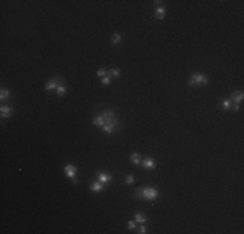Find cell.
<instances>
[{
  "mask_svg": "<svg viewBox=\"0 0 244 234\" xmlns=\"http://www.w3.org/2000/svg\"><path fill=\"white\" fill-rule=\"evenodd\" d=\"M140 165L144 168V169H148V170H155V168H156V161H155V159L153 158H144L143 160H142V164Z\"/></svg>",
  "mask_w": 244,
  "mask_h": 234,
  "instance_id": "6",
  "label": "cell"
},
{
  "mask_svg": "<svg viewBox=\"0 0 244 234\" xmlns=\"http://www.w3.org/2000/svg\"><path fill=\"white\" fill-rule=\"evenodd\" d=\"M134 182H135V177L133 174H127L126 176V178H125V184L126 185H133Z\"/></svg>",
  "mask_w": 244,
  "mask_h": 234,
  "instance_id": "20",
  "label": "cell"
},
{
  "mask_svg": "<svg viewBox=\"0 0 244 234\" xmlns=\"http://www.w3.org/2000/svg\"><path fill=\"white\" fill-rule=\"evenodd\" d=\"M92 124L96 125V126H100V127H101L104 124H105V121H104V117H103V115L100 113V112L92 118Z\"/></svg>",
  "mask_w": 244,
  "mask_h": 234,
  "instance_id": "12",
  "label": "cell"
},
{
  "mask_svg": "<svg viewBox=\"0 0 244 234\" xmlns=\"http://www.w3.org/2000/svg\"><path fill=\"white\" fill-rule=\"evenodd\" d=\"M110 40H112V44L113 46H117L119 42H122V35H121V34H118V33H114L112 35V39Z\"/></svg>",
  "mask_w": 244,
  "mask_h": 234,
  "instance_id": "16",
  "label": "cell"
},
{
  "mask_svg": "<svg viewBox=\"0 0 244 234\" xmlns=\"http://www.w3.org/2000/svg\"><path fill=\"white\" fill-rule=\"evenodd\" d=\"M165 16H166V9H165L164 7H160V8H156L155 11V17L159 20H164Z\"/></svg>",
  "mask_w": 244,
  "mask_h": 234,
  "instance_id": "13",
  "label": "cell"
},
{
  "mask_svg": "<svg viewBox=\"0 0 244 234\" xmlns=\"http://www.w3.org/2000/svg\"><path fill=\"white\" fill-rule=\"evenodd\" d=\"M96 179L98 181H100L101 184H104V185H108V184H110V182L113 181V177L110 176V174H107V173H104V172H96Z\"/></svg>",
  "mask_w": 244,
  "mask_h": 234,
  "instance_id": "5",
  "label": "cell"
},
{
  "mask_svg": "<svg viewBox=\"0 0 244 234\" xmlns=\"http://www.w3.org/2000/svg\"><path fill=\"white\" fill-rule=\"evenodd\" d=\"M101 130L104 133H107V134H113V133H116L118 130V126L114 125V124H104L101 126Z\"/></svg>",
  "mask_w": 244,
  "mask_h": 234,
  "instance_id": "10",
  "label": "cell"
},
{
  "mask_svg": "<svg viewBox=\"0 0 244 234\" xmlns=\"http://www.w3.org/2000/svg\"><path fill=\"white\" fill-rule=\"evenodd\" d=\"M11 98V91L8 90V89H2V91H0V100L2 101H4V100H7V99H9Z\"/></svg>",
  "mask_w": 244,
  "mask_h": 234,
  "instance_id": "14",
  "label": "cell"
},
{
  "mask_svg": "<svg viewBox=\"0 0 244 234\" xmlns=\"http://www.w3.org/2000/svg\"><path fill=\"white\" fill-rule=\"evenodd\" d=\"M231 109L235 111V112H238V111L240 109V104H232V106H231Z\"/></svg>",
  "mask_w": 244,
  "mask_h": 234,
  "instance_id": "25",
  "label": "cell"
},
{
  "mask_svg": "<svg viewBox=\"0 0 244 234\" xmlns=\"http://www.w3.org/2000/svg\"><path fill=\"white\" fill-rule=\"evenodd\" d=\"M231 106H232L231 99H223L222 103H221V108L223 111H230L231 109Z\"/></svg>",
  "mask_w": 244,
  "mask_h": 234,
  "instance_id": "15",
  "label": "cell"
},
{
  "mask_svg": "<svg viewBox=\"0 0 244 234\" xmlns=\"http://www.w3.org/2000/svg\"><path fill=\"white\" fill-rule=\"evenodd\" d=\"M209 82L208 77L203 73H194L188 80V86L190 87H195V86H206Z\"/></svg>",
  "mask_w": 244,
  "mask_h": 234,
  "instance_id": "2",
  "label": "cell"
},
{
  "mask_svg": "<svg viewBox=\"0 0 244 234\" xmlns=\"http://www.w3.org/2000/svg\"><path fill=\"white\" fill-rule=\"evenodd\" d=\"M64 172H65V176L70 179L73 184H77V168L73 165V164H66V165L64 167Z\"/></svg>",
  "mask_w": 244,
  "mask_h": 234,
  "instance_id": "4",
  "label": "cell"
},
{
  "mask_svg": "<svg viewBox=\"0 0 244 234\" xmlns=\"http://www.w3.org/2000/svg\"><path fill=\"white\" fill-rule=\"evenodd\" d=\"M61 83H64V78L61 75H56L52 80H49L46 85H44V90L46 91H51V90H56Z\"/></svg>",
  "mask_w": 244,
  "mask_h": 234,
  "instance_id": "3",
  "label": "cell"
},
{
  "mask_svg": "<svg viewBox=\"0 0 244 234\" xmlns=\"http://www.w3.org/2000/svg\"><path fill=\"white\" fill-rule=\"evenodd\" d=\"M107 75H109L110 78H112V77H113V78H119L121 70H119V69H110V70H108Z\"/></svg>",
  "mask_w": 244,
  "mask_h": 234,
  "instance_id": "17",
  "label": "cell"
},
{
  "mask_svg": "<svg viewBox=\"0 0 244 234\" xmlns=\"http://www.w3.org/2000/svg\"><path fill=\"white\" fill-rule=\"evenodd\" d=\"M243 98H244V94H243V91H234L232 94H231V101H232V104H240L241 103V100H243Z\"/></svg>",
  "mask_w": 244,
  "mask_h": 234,
  "instance_id": "9",
  "label": "cell"
},
{
  "mask_svg": "<svg viewBox=\"0 0 244 234\" xmlns=\"http://www.w3.org/2000/svg\"><path fill=\"white\" fill-rule=\"evenodd\" d=\"M107 186L101 184L100 181H96V182H92V184L90 185V190H91V193H101L104 191V189H105Z\"/></svg>",
  "mask_w": 244,
  "mask_h": 234,
  "instance_id": "8",
  "label": "cell"
},
{
  "mask_svg": "<svg viewBox=\"0 0 244 234\" xmlns=\"http://www.w3.org/2000/svg\"><path fill=\"white\" fill-rule=\"evenodd\" d=\"M107 73H108V70H105L104 68H100L99 70H98V73H96V75H98V77H100V78H103V77H105V75H107Z\"/></svg>",
  "mask_w": 244,
  "mask_h": 234,
  "instance_id": "22",
  "label": "cell"
},
{
  "mask_svg": "<svg viewBox=\"0 0 244 234\" xmlns=\"http://www.w3.org/2000/svg\"><path fill=\"white\" fill-rule=\"evenodd\" d=\"M127 228H129L130 230L136 229V221H135V220H129V221H127Z\"/></svg>",
  "mask_w": 244,
  "mask_h": 234,
  "instance_id": "21",
  "label": "cell"
},
{
  "mask_svg": "<svg viewBox=\"0 0 244 234\" xmlns=\"http://www.w3.org/2000/svg\"><path fill=\"white\" fill-rule=\"evenodd\" d=\"M56 92H57V96H64V95L66 94V87H65V85L61 83L58 87L56 89Z\"/></svg>",
  "mask_w": 244,
  "mask_h": 234,
  "instance_id": "18",
  "label": "cell"
},
{
  "mask_svg": "<svg viewBox=\"0 0 244 234\" xmlns=\"http://www.w3.org/2000/svg\"><path fill=\"white\" fill-rule=\"evenodd\" d=\"M101 83H103L104 86H108V85L110 83V77H109V75L103 77V78H101Z\"/></svg>",
  "mask_w": 244,
  "mask_h": 234,
  "instance_id": "23",
  "label": "cell"
},
{
  "mask_svg": "<svg viewBox=\"0 0 244 234\" xmlns=\"http://www.w3.org/2000/svg\"><path fill=\"white\" fill-rule=\"evenodd\" d=\"M142 160H143V158H142V155L139 152H133L131 155H130V161H131L134 165H140Z\"/></svg>",
  "mask_w": 244,
  "mask_h": 234,
  "instance_id": "11",
  "label": "cell"
},
{
  "mask_svg": "<svg viewBox=\"0 0 244 234\" xmlns=\"http://www.w3.org/2000/svg\"><path fill=\"white\" fill-rule=\"evenodd\" d=\"M134 220H135L136 222H139V224H144V222L147 221V217H145L143 213H136L135 217H134Z\"/></svg>",
  "mask_w": 244,
  "mask_h": 234,
  "instance_id": "19",
  "label": "cell"
},
{
  "mask_svg": "<svg viewBox=\"0 0 244 234\" xmlns=\"http://www.w3.org/2000/svg\"><path fill=\"white\" fill-rule=\"evenodd\" d=\"M134 198L138 200H156L159 198V190L157 187L152 186H144V187H138L134 191Z\"/></svg>",
  "mask_w": 244,
  "mask_h": 234,
  "instance_id": "1",
  "label": "cell"
},
{
  "mask_svg": "<svg viewBox=\"0 0 244 234\" xmlns=\"http://www.w3.org/2000/svg\"><path fill=\"white\" fill-rule=\"evenodd\" d=\"M0 115H2V118H9L13 115V108L11 106H2Z\"/></svg>",
  "mask_w": 244,
  "mask_h": 234,
  "instance_id": "7",
  "label": "cell"
},
{
  "mask_svg": "<svg viewBox=\"0 0 244 234\" xmlns=\"http://www.w3.org/2000/svg\"><path fill=\"white\" fill-rule=\"evenodd\" d=\"M139 234H145L147 233V228L144 226V225H142V226L140 228H139V231H138Z\"/></svg>",
  "mask_w": 244,
  "mask_h": 234,
  "instance_id": "24",
  "label": "cell"
}]
</instances>
